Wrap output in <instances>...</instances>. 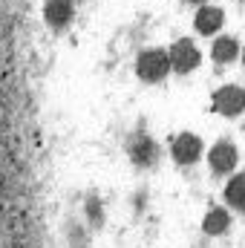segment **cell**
Instances as JSON below:
<instances>
[{
    "instance_id": "obj_1",
    "label": "cell",
    "mask_w": 245,
    "mask_h": 248,
    "mask_svg": "<svg viewBox=\"0 0 245 248\" xmlns=\"http://www.w3.org/2000/svg\"><path fill=\"white\" fill-rule=\"evenodd\" d=\"M168 69H170V55L165 49H144L138 55V61H136L138 78L141 81H150V84L153 81H162L168 75Z\"/></svg>"
},
{
    "instance_id": "obj_2",
    "label": "cell",
    "mask_w": 245,
    "mask_h": 248,
    "mask_svg": "<svg viewBox=\"0 0 245 248\" xmlns=\"http://www.w3.org/2000/svg\"><path fill=\"white\" fill-rule=\"evenodd\" d=\"M211 104H214V110H216L219 116L234 119V116H240V113L245 110V90L243 87H234V84L219 87V90L214 93Z\"/></svg>"
},
{
    "instance_id": "obj_3",
    "label": "cell",
    "mask_w": 245,
    "mask_h": 248,
    "mask_svg": "<svg viewBox=\"0 0 245 248\" xmlns=\"http://www.w3.org/2000/svg\"><path fill=\"white\" fill-rule=\"evenodd\" d=\"M202 150H205V144H202V139L193 136V133H182V136H176L173 144H170V156H173V162L182 165V168L196 165V162L202 159Z\"/></svg>"
},
{
    "instance_id": "obj_4",
    "label": "cell",
    "mask_w": 245,
    "mask_h": 248,
    "mask_svg": "<svg viewBox=\"0 0 245 248\" xmlns=\"http://www.w3.org/2000/svg\"><path fill=\"white\" fill-rule=\"evenodd\" d=\"M170 69H176L179 75H184V72H193L196 66H199V61H202V55H199V49H196V44L193 41H187V38H182V41H176L173 46H170Z\"/></svg>"
},
{
    "instance_id": "obj_5",
    "label": "cell",
    "mask_w": 245,
    "mask_h": 248,
    "mask_svg": "<svg viewBox=\"0 0 245 248\" xmlns=\"http://www.w3.org/2000/svg\"><path fill=\"white\" fill-rule=\"evenodd\" d=\"M127 150H130L133 165H138V168H153V165L159 162V144H156L147 133H136V136L130 139Z\"/></svg>"
},
{
    "instance_id": "obj_6",
    "label": "cell",
    "mask_w": 245,
    "mask_h": 248,
    "mask_svg": "<svg viewBox=\"0 0 245 248\" xmlns=\"http://www.w3.org/2000/svg\"><path fill=\"white\" fill-rule=\"evenodd\" d=\"M237 159H240V153H237L234 141H216V144L211 147V153H208V165H211V170H214L216 176L231 173V170L237 168Z\"/></svg>"
},
{
    "instance_id": "obj_7",
    "label": "cell",
    "mask_w": 245,
    "mask_h": 248,
    "mask_svg": "<svg viewBox=\"0 0 245 248\" xmlns=\"http://www.w3.org/2000/svg\"><path fill=\"white\" fill-rule=\"evenodd\" d=\"M231 228V214L225 211V208H211L208 214H205V219H202V231L208 234V237H219V234H225Z\"/></svg>"
},
{
    "instance_id": "obj_8",
    "label": "cell",
    "mask_w": 245,
    "mask_h": 248,
    "mask_svg": "<svg viewBox=\"0 0 245 248\" xmlns=\"http://www.w3.org/2000/svg\"><path fill=\"white\" fill-rule=\"evenodd\" d=\"M219 26H222V9H216V6H202V9L196 12V29H199L202 35H214Z\"/></svg>"
},
{
    "instance_id": "obj_9",
    "label": "cell",
    "mask_w": 245,
    "mask_h": 248,
    "mask_svg": "<svg viewBox=\"0 0 245 248\" xmlns=\"http://www.w3.org/2000/svg\"><path fill=\"white\" fill-rule=\"evenodd\" d=\"M44 15H46V20L55 29H61V26H66L72 20V3L69 0H49L46 9H44Z\"/></svg>"
},
{
    "instance_id": "obj_10",
    "label": "cell",
    "mask_w": 245,
    "mask_h": 248,
    "mask_svg": "<svg viewBox=\"0 0 245 248\" xmlns=\"http://www.w3.org/2000/svg\"><path fill=\"white\" fill-rule=\"evenodd\" d=\"M225 202H228L234 211L245 214V173H237V176L225 185Z\"/></svg>"
},
{
    "instance_id": "obj_11",
    "label": "cell",
    "mask_w": 245,
    "mask_h": 248,
    "mask_svg": "<svg viewBox=\"0 0 245 248\" xmlns=\"http://www.w3.org/2000/svg\"><path fill=\"white\" fill-rule=\"evenodd\" d=\"M237 55H240V44L234 38H219L214 44V49H211V58L216 63H231Z\"/></svg>"
},
{
    "instance_id": "obj_12",
    "label": "cell",
    "mask_w": 245,
    "mask_h": 248,
    "mask_svg": "<svg viewBox=\"0 0 245 248\" xmlns=\"http://www.w3.org/2000/svg\"><path fill=\"white\" fill-rule=\"evenodd\" d=\"M87 208H90V217H92V219H95V225H98V222H101V208H98V202H95V199H90V205H87Z\"/></svg>"
},
{
    "instance_id": "obj_13",
    "label": "cell",
    "mask_w": 245,
    "mask_h": 248,
    "mask_svg": "<svg viewBox=\"0 0 245 248\" xmlns=\"http://www.w3.org/2000/svg\"><path fill=\"white\" fill-rule=\"evenodd\" d=\"M187 3H202V0H187Z\"/></svg>"
},
{
    "instance_id": "obj_14",
    "label": "cell",
    "mask_w": 245,
    "mask_h": 248,
    "mask_svg": "<svg viewBox=\"0 0 245 248\" xmlns=\"http://www.w3.org/2000/svg\"><path fill=\"white\" fill-rule=\"evenodd\" d=\"M243 63H245V49H243Z\"/></svg>"
}]
</instances>
